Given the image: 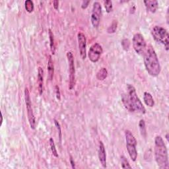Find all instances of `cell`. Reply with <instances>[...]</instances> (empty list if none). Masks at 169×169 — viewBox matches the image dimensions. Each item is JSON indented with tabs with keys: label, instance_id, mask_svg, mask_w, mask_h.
Returning a JSON list of instances; mask_svg holds the SVG:
<instances>
[{
	"label": "cell",
	"instance_id": "obj_1",
	"mask_svg": "<svg viewBox=\"0 0 169 169\" xmlns=\"http://www.w3.org/2000/svg\"><path fill=\"white\" fill-rule=\"evenodd\" d=\"M127 92L122 95V101L124 107L130 112H138L144 115L146 110L137 95L134 87L130 84L127 85Z\"/></svg>",
	"mask_w": 169,
	"mask_h": 169
},
{
	"label": "cell",
	"instance_id": "obj_2",
	"mask_svg": "<svg viewBox=\"0 0 169 169\" xmlns=\"http://www.w3.org/2000/svg\"><path fill=\"white\" fill-rule=\"evenodd\" d=\"M144 65L146 71L152 77L158 76L161 71V67L157 55L151 46L146 48L143 54Z\"/></svg>",
	"mask_w": 169,
	"mask_h": 169
},
{
	"label": "cell",
	"instance_id": "obj_3",
	"mask_svg": "<svg viewBox=\"0 0 169 169\" xmlns=\"http://www.w3.org/2000/svg\"><path fill=\"white\" fill-rule=\"evenodd\" d=\"M155 158L160 168H169L167 149L164 140L160 135L155 139Z\"/></svg>",
	"mask_w": 169,
	"mask_h": 169
},
{
	"label": "cell",
	"instance_id": "obj_4",
	"mask_svg": "<svg viewBox=\"0 0 169 169\" xmlns=\"http://www.w3.org/2000/svg\"><path fill=\"white\" fill-rule=\"evenodd\" d=\"M151 34L153 38L158 42L163 44L167 51L169 48V35L167 30L163 27L155 26L151 30Z\"/></svg>",
	"mask_w": 169,
	"mask_h": 169
},
{
	"label": "cell",
	"instance_id": "obj_5",
	"mask_svg": "<svg viewBox=\"0 0 169 169\" xmlns=\"http://www.w3.org/2000/svg\"><path fill=\"white\" fill-rule=\"evenodd\" d=\"M125 138L126 142V147L130 159L133 161H135L138 158V151L136 149L137 140L134 135L130 130L125 131Z\"/></svg>",
	"mask_w": 169,
	"mask_h": 169
},
{
	"label": "cell",
	"instance_id": "obj_6",
	"mask_svg": "<svg viewBox=\"0 0 169 169\" xmlns=\"http://www.w3.org/2000/svg\"><path fill=\"white\" fill-rule=\"evenodd\" d=\"M25 104L27 111V115H28V120L31 129L34 130L36 127V119L34 115L33 108H32V103L30 93L28 88H25Z\"/></svg>",
	"mask_w": 169,
	"mask_h": 169
},
{
	"label": "cell",
	"instance_id": "obj_7",
	"mask_svg": "<svg viewBox=\"0 0 169 169\" xmlns=\"http://www.w3.org/2000/svg\"><path fill=\"white\" fill-rule=\"evenodd\" d=\"M133 47L137 54L142 55L147 48V43L143 36L140 33H136L133 37Z\"/></svg>",
	"mask_w": 169,
	"mask_h": 169
},
{
	"label": "cell",
	"instance_id": "obj_8",
	"mask_svg": "<svg viewBox=\"0 0 169 169\" xmlns=\"http://www.w3.org/2000/svg\"><path fill=\"white\" fill-rule=\"evenodd\" d=\"M67 58L68 63H69V72H70V85L69 89L72 90L74 88L75 84V70L74 65V57L71 52L67 53Z\"/></svg>",
	"mask_w": 169,
	"mask_h": 169
},
{
	"label": "cell",
	"instance_id": "obj_9",
	"mask_svg": "<svg viewBox=\"0 0 169 169\" xmlns=\"http://www.w3.org/2000/svg\"><path fill=\"white\" fill-rule=\"evenodd\" d=\"M102 14V7L100 3L96 2L93 3L91 21L95 28H98L100 22V17Z\"/></svg>",
	"mask_w": 169,
	"mask_h": 169
},
{
	"label": "cell",
	"instance_id": "obj_10",
	"mask_svg": "<svg viewBox=\"0 0 169 169\" xmlns=\"http://www.w3.org/2000/svg\"><path fill=\"white\" fill-rule=\"evenodd\" d=\"M103 52V50L102 48V46L99 43H95L91 46L89 51V60L93 62H97L101 56V55Z\"/></svg>",
	"mask_w": 169,
	"mask_h": 169
},
{
	"label": "cell",
	"instance_id": "obj_11",
	"mask_svg": "<svg viewBox=\"0 0 169 169\" xmlns=\"http://www.w3.org/2000/svg\"><path fill=\"white\" fill-rule=\"evenodd\" d=\"M77 40H78L80 56L82 60H84L87 57V39L85 34L83 33H79L77 34Z\"/></svg>",
	"mask_w": 169,
	"mask_h": 169
},
{
	"label": "cell",
	"instance_id": "obj_12",
	"mask_svg": "<svg viewBox=\"0 0 169 169\" xmlns=\"http://www.w3.org/2000/svg\"><path fill=\"white\" fill-rule=\"evenodd\" d=\"M99 161L101 164L103 168L107 167V155L106 151H105V147L103 141H100L99 142Z\"/></svg>",
	"mask_w": 169,
	"mask_h": 169
},
{
	"label": "cell",
	"instance_id": "obj_13",
	"mask_svg": "<svg viewBox=\"0 0 169 169\" xmlns=\"http://www.w3.org/2000/svg\"><path fill=\"white\" fill-rule=\"evenodd\" d=\"M44 71L41 67H39L38 69V77H37V83L38 93L41 95L44 91Z\"/></svg>",
	"mask_w": 169,
	"mask_h": 169
},
{
	"label": "cell",
	"instance_id": "obj_14",
	"mask_svg": "<svg viewBox=\"0 0 169 169\" xmlns=\"http://www.w3.org/2000/svg\"><path fill=\"white\" fill-rule=\"evenodd\" d=\"M145 6L147 10L152 13H155L158 9L159 3L157 1L155 0H148V1H144Z\"/></svg>",
	"mask_w": 169,
	"mask_h": 169
},
{
	"label": "cell",
	"instance_id": "obj_15",
	"mask_svg": "<svg viewBox=\"0 0 169 169\" xmlns=\"http://www.w3.org/2000/svg\"><path fill=\"white\" fill-rule=\"evenodd\" d=\"M143 100L145 104L149 107H153L155 105V101L153 96L148 92H145L143 94Z\"/></svg>",
	"mask_w": 169,
	"mask_h": 169
},
{
	"label": "cell",
	"instance_id": "obj_16",
	"mask_svg": "<svg viewBox=\"0 0 169 169\" xmlns=\"http://www.w3.org/2000/svg\"><path fill=\"white\" fill-rule=\"evenodd\" d=\"M48 77L50 80H52L54 74V63L53 61L52 60V57L50 56L49 60L48 62Z\"/></svg>",
	"mask_w": 169,
	"mask_h": 169
},
{
	"label": "cell",
	"instance_id": "obj_17",
	"mask_svg": "<svg viewBox=\"0 0 169 169\" xmlns=\"http://www.w3.org/2000/svg\"><path fill=\"white\" fill-rule=\"evenodd\" d=\"M108 76V71L105 67H102L97 74V79L99 81H103Z\"/></svg>",
	"mask_w": 169,
	"mask_h": 169
},
{
	"label": "cell",
	"instance_id": "obj_18",
	"mask_svg": "<svg viewBox=\"0 0 169 169\" xmlns=\"http://www.w3.org/2000/svg\"><path fill=\"white\" fill-rule=\"evenodd\" d=\"M49 37H50V50H51V52L52 54H55L56 51V48H55V43H54V34L52 30L49 29Z\"/></svg>",
	"mask_w": 169,
	"mask_h": 169
},
{
	"label": "cell",
	"instance_id": "obj_19",
	"mask_svg": "<svg viewBox=\"0 0 169 169\" xmlns=\"http://www.w3.org/2000/svg\"><path fill=\"white\" fill-rule=\"evenodd\" d=\"M139 130H140L141 135H142L144 138H145L146 135H147V132H146L145 122L144 120H143V119L140 120V121L139 122Z\"/></svg>",
	"mask_w": 169,
	"mask_h": 169
},
{
	"label": "cell",
	"instance_id": "obj_20",
	"mask_svg": "<svg viewBox=\"0 0 169 169\" xmlns=\"http://www.w3.org/2000/svg\"><path fill=\"white\" fill-rule=\"evenodd\" d=\"M25 10L28 13H32L34 10V6L33 2L30 1V0H26L25 2Z\"/></svg>",
	"mask_w": 169,
	"mask_h": 169
},
{
	"label": "cell",
	"instance_id": "obj_21",
	"mask_svg": "<svg viewBox=\"0 0 169 169\" xmlns=\"http://www.w3.org/2000/svg\"><path fill=\"white\" fill-rule=\"evenodd\" d=\"M49 142H50V148H51V151H52V153L54 157H58V153L57 151V149L56 148V145H55L54 139L52 138H50L49 140Z\"/></svg>",
	"mask_w": 169,
	"mask_h": 169
},
{
	"label": "cell",
	"instance_id": "obj_22",
	"mask_svg": "<svg viewBox=\"0 0 169 169\" xmlns=\"http://www.w3.org/2000/svg\"><path fill=\"white\" fill-rule=\"evenodd\" d=\"M117 26H118V22L117 21H114L112 22V23L111 24V25L110 26L108 29H107V32L109 34H112L115 33L116 29H117Z\"/></svg>",
	"mask_w": 169,
	"mask_h": 169
},
{
	"label": "cell",
	"instance_id": "obj_23",
	"mask_svg": "<svg viewBox=\"0 0 169 169\" xmlns=\"http://www.w3.org/2000/svg\"><path fill=\"white\" fill-rule=\"evenodd\" d=\"M121 166L122 168H131V167L127 161V159L124 156L121 157Z\"/></svg>",
	"mask_w": 169,
	"mask_h": 169
},
{
	"label": "cell",
	"instance_id": "obj_24",
	"mask_svg": "<svg viewBox=\"0 0 169 169\" xmlns=\"http://www.w3.org/2000/svg\"><path fill=\"white\" fill-rule=\"evenodd\" d=\"M104 7L108 13L112 12L113 10L112 2L111 1H110V0H107V1L104 2Z\"/></svg>",
	"mask_w": 169,
	"mask_h": 169
},
{
	"label": "cell",
	"instance_id": "obj_25",
	"mask_svg": "<svg viewBox=\"0 0 169 169\" xmlns=\"http://www.w3.org/2000/svg\"><path fill=\"white\" fill-rule=\"evenodd\" d=\"M54 123H55V125H56V126L57 127V130L58 131V136H59V138H60V142L61 143L62 142V130H61L60 125L56 120H54Z\"/></svg>",
	"mask_w": 169,
	"mask_h": 169
},
{
	"label": "cell",
	"instance_id": "obj_26",
	"mask_svg": "<svg viewBox=\"0 0 169 169\" xmlns=\"http://www.w3.org/2000/svg\"><path fill=\"white\" fill-rule=\"evenodd\" d=\"M122 46L125 50H128L130 48V41L128 39H124L122 42Z\"/></svg>",
	"mask_w": 169,
	"mask_h": 169
},
{
	"label": "cell",
	"instance_id": "obj_27",
	"mask_svg": "<svg viewBox=\"0 0 169 169\" xmlns=\"http://www.w3.org/2000/svg\"><path fill=\"white\" fill-rule=\"evenodd\" d=\"M55 90H56V98L58 100H60L61 99V94H60V88L58 85L55 87Z\"/></svg>",
	"mask_w": 169,
	"mask_h": 169
},
{
	"label": "cell",
	"instance_id": "obj_28",
	"mask_svg": "<svg viewBox=\"0 0 169 169\" xmlns=\"http://www.w3.org/2000/svg\"><path fill=\"white\" fill-rule=\"evenodd\" d=\"M89 3H90L89 1H83V3H82L81 8H82V9H83V10H85V9H86L87 7H88Z\"/></svg>",
	"mask_w": 169,
	"mask_h": 169
},
{
	"label": "cell",
	"instance_id": "obj_29",
	"mask_svg": "<svg viewBox=\"0 0 169 169\" xmlns=\"http://www.w3.org/2000/svg\"><path fill=\"white\" fill-rule=\"evenodd\" d=\"M53 5H54V7L56 10H58V7H59V2L58 1H54L53 2Z\"/></svg>",
	"mask_w": 169,
	"mask_h": 169
},
{
	"label": "cell",
	"instance_id": "obj_30",
	"mask_svg": "<svg viewBox=\"0 0 169 169\" xmlns=\"http://www.w3.org/2000/svg\"><path fill=\"white\" fill-rule=\"evenodd\" d=\"M70 163L71 164V167L73 168H75V162L74 161V160H73L71 156H70Z\"/></svg>",
	"mask_w": 169,
	"mask_h": 169
},
{
	"label": "cell",
	"instance_id": "obj_31",
	"mask_svg": "<svg viewBox=\"0 0 169 169\" xmlns=\"http://www.w3.org/2000/svg\"><path fill=\"white\" fill-rule=\"evenodd\" d=\"M2 122H3V116H1V125H2Z\"/></svg>",
	"mask_w": 169,
	"mask_h": 169
}]
</instances>
